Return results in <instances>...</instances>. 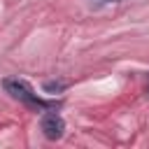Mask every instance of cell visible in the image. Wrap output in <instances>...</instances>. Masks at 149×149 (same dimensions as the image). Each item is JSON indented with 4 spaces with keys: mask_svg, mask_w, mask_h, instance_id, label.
Returning <instances> with one entry per match:
<instances>
[{
    "mask_svg": "<svg viewBox=\"0 0 149 149\" xmlns=\"http://www.w3.org/2000/svg\"><path fill=\"white\" fill-rule=\"evenodd\" d=\"M63 130H65V123H63V119L56 112L42 116V133H44L47 140H61L63 137Z\"/></svg>",
    "mask_w": 149,
    "mask_h": 149,
    "instance_id": "cell-2",
    "label": "cell"
},
{
    "mask_svg": "<svg viewBox=\"0 0 149 149\" xmlns=\"http://www.w3.org/2000/svg\"><path fill=\"white\" fill-rule=\"evenodd\" d=\"M2 84H5L7 93H12L16 100H21L23 105H28V107H33V109H49V107H56V102L42 100V98L30 88V84L23 81V79H19V77H9V79H5Z\"/></svg>",
    "mask_w": 149,
    "mask_h": 149,
    "instance_id": "cell-1",
    "label": "cell"
},
{
    "mask_svg": "<svg viewBox=\"0 0 149 149\" xmlns=\"http://www.w3.org/2000/svg\"><path fill=\"white\" fill-rule=\"evenodd\" d=\"M65 84L63 81H49V84H44V91H61Z\"/></svg>",
    "mask_w": 149,
    "mask_h": 149,
    "instance_id": "cell-3",
    "label": "cell"
}]
</instances>
